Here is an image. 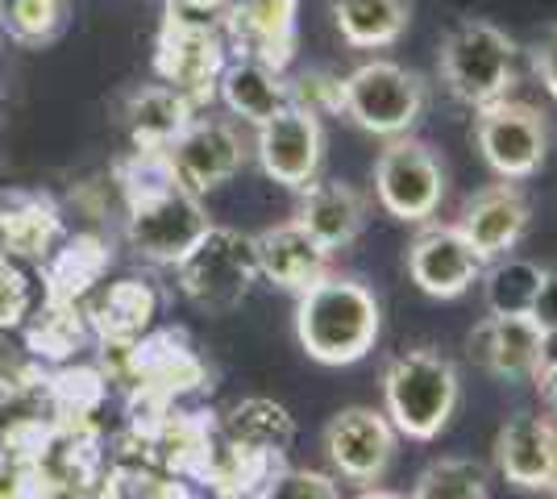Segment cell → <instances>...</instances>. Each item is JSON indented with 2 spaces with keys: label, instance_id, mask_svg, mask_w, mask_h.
<instances>
[{
  "label": "cell",
  "instance_id": "obj_1",
  "mask_svg": "<svg viewBox=\"0 0 557 499\" xmlns=\"http://www.w3.org/2000/svg\"><path fill=\"white\" fill-rule=\"evenodd\" d=\"M116 184L125 196L129 246L159 266H180V259L209 229L200 196H191L171 175L166 154H146V150H134L129 159L116 163Z\"/></svg>",
  "mask_w": 557,
  "mask_h": 499
},
{
  "label": "cell",
  "instance_id": "obj_2",
  "mask_svg": "<svg viewBox=\"0 0 557 499\" xmlns=\"http://www.w3.org/2000/svg\"><path fill=\"white\" fill-rule=\"evenodd\" d=\"M383 304L358 275L329 271L321 284L296 296L300 350L321 366H354L379 346Z\"/></svg>",
  "mask_w": 557,
  "mask_h": 499
},
{
  "label": "cell",
  "instance_id": "obj_3",
  "mask_svg": "<svg viewBox=\"0 0 557 499\" xmlns=\"http://www.w3.org/2000/svg\"><path fill=\"white\" fill-rule=\"evenodd\" d=\"M462 404V375L437 346H417L383 366V416L408 441H433Z\"/></svg>",
  "mask_w": 557,
  "mask_h": 499
},
{
  "label": "cell",
  "instance_id": "obj_4",
  "mask_svg": "<svg viewBox=\"0 0 557 499\" xmlns=\"http://www.w3.org/2000/svg\"><path fill=\"white\" fill-rule=\"evenodd\" d=\"M516 42L487 17H470L454 25L437 50V72L445 92L470 109H487L508 100L516 88Z\"/></svg>",
  "mask_w": 557,
  "mask_h": 499
},
{
  "label": "cell",
  "instance_id": "obj_5",
  "mask_svg": "<svg viewBox=\"0 0 557 499\" xmlns=\"http://www.w3.org/2000/svg\"><path fill=\"white\" fill-rule=\"evenodd\" d=\"M337 109L374 138H408L429 109V84L395 59H371L342 79Z\"/></svg>",
  "mask_w": 557,
  "mask_h": 499
},
{
  "label": "cell",
  "instance_id": "obj_6",
  "mask_svg": "<svg viewBox=\"0 0 557 499\" xmlns=\"http://www.w3.org/2000/svg\"><path fill=\"white\" fill-rule=\"evenodd\" d=\"M449 171L442 154L420 138H392L374 159V196L383 213L404 225H429L445 200Z\"/></svg>",
  "mask_w": 557,
  "mask_h": 499
},
{
  "label": "cell",
  "instance_id": "obj_7",
  "mask_svg": "<svg viewBox=\"0 0 557 499\" xmlns=\"http://www.w3.org/2000/svg\"><path fill=\"white\" fill-rule=\"evenodd\" d=\"M175 271H180V287H184L191 304L209 312H225L233 304H242L258 279L255 238H246L237 229L209 225L205 238L187 250Z\"/></svg>",
  "mask_w": 557,
  "mask_h": 499
},
{
  "label": "cell",
  "instance_id": "obj_8",
  "mask_svg": "<svg viewBox=\"0 0 557 499\" xmlns=\"http://www.w3.org/2000/svg\"><path fill=\"white\" fill-rule=\"evenodd\" d=\"M474 146L495 179L520 184L541 171L549 154V121L529 100H495L474 109Z\"/></svg>",
  "mask_w": 557,
  "mask_h": 499
},
{
  "label": "cell",
  "instance_id": "obj_9",
  "mask_svg": "<svg viewBox=\"0 0 557 499\" xmlns=\"http://www.w3.org/2000/svg\"><path fill=\"white\" fill-rule=\"evenodd\" d=\"M395 450H399V433L383 416V408H342L325 425V453L333 475L358 483L362 491L383 487V478L395 462Z\"/></svg>",
  "mask_w": 557,
  "mask_h": 499
},
{
  "label": "cell",
  "instance_id": "obj_10",
  "mask_svg": "<svg viewBox=\"0 0 557 499\" xmlns=\"http://www.w3.org/2000/svg\"><path fill=\"white\" fill-rule=\"evenodd\" d=\"M255 154L262 171L292 191L312 188L321 179V163H325V129L321 117L304 104H287L283 113L258 125Z\"/></svg>",
  "mask_w": 557,
  "mask_h": 499
},
{
  "label": "cell",
  "instance_id": "obj_11",
  "mask_svg": "<svg viewBox=\"0 0 557 499\" xmlns=\"http://www.w3.org/2000/svg\"><path fill=\"white\" fill-rule=\"evenodd\" d=\"M529 221H533V204H529V196L520 191V184L495 179L487 188L466 196L454 229L462 234L466 246L474 250V259L483 262V271H487L491 262L508 259L511 250L524 241Z\"/></svg>",
  "mask_w": 557,
  "mask_h": 499
},
{
  "label": "cell",
  "instance_id": "obj_12",
  "mask_svg": "<svg viewBox=\"0 0 557 499\" xmlns=\"http://www.w3.org/2000/svg\"><path fill=\"white\" fill-rule=\"evenodd\" d=\"M495 471L516 491L557 487V421L549 412H516L495 433Z\"/></svg>",
  "mask_w": 557,
  "mask_h": 499
},
{
  "label": "cell",
  "instance_id": "obj_13",
  "mask_svg": "<svg viewBox=\"0 0 557 499\" xmlns=\"http://www.w3.org/2000/svg\"><path fill=\"white\" fill-rule=\"evenodd\" d=\"M171 175L184 184L191 196H205V191L230 184L233 175L246 163V146L237 138L230 121L216 117H191L184 134L163 150Z\"/></svg>",
  "mask_w": 557,
  "mask_h": 499
},
{
  "label": "cell",
  "instance_id": "obj_14",
  "mask_svg": "<svg viewBox=\"0 0 557 499\" xmlns=\"http://www.w3.org/2000/svg\"><path fill=\"white\" fill-rule=\"evenodd\" d=\"M408 279L429 300H458L483 279V262L454 225H420V234L408 246Z\"/></svg>",
  "mask_w": 557,
  "mask_h": 499
},
{
  "label": "cell",
  "instance_id": "obj_15",
  "mask_svg": "<svg viewBox=\"0 0 557 499\" xmlns=\"http://www.w3.org/2000/svg\"><path fill=\"white\" fill-rule=\"evenodd\" d=\"M470 354L495 379H536V371L549 362V337L536 329L533 316H487L470 333Z\"/></svg>",
  "mask_w": 557,
  "mask_h": 499
},
{
  "label": "cell",
  "instance_id": "obj_16",
  "mask_svg": "<svg viewBox=\"0 0 557 499\" xmlns=\"http://www.w3.org/2000/svg\"><path fill=\"white\" fill-rule=\"evenodd\" d=\"M154 72L163 75L166 88H175L196 104V96L212 92V84L225 72V47L212 29H187V25H163Z\"/></svg>",
  "mask_w": 557,
  "mask_h": 499
},
{
  "label": "cell",
  "instance_id": "obj_17",
  "mask_svg": "<svg viewBox=\"0 0 557 499\" xmlns=\"http://www.w3.org/2000/svg\"><path fill=\"white\" fill-rule=\"evenodd\" d=\"M308 238L317 241L325 254L349 250L362 225H367V196L346 184V179H317L312 188L300 191V209L292 216Z\"/></svg>",
  "mask_w": 557,
  "mask_h": 499
},
{
  "label": "cell",
  "instance_id": "obj_18",
  "mask_svg": "<svg viewBox=\"0 0 557 499\" xmlns=\"http://www.w3.org/2000/svg\"><path fill=\"white\" fill-rule=\"evenodd\" d=\"M255 259H258V275L271 279L283 291H296L304 296L312 284H321L329 271V259L317 241L304 234L296 221H283V225H271L255 238Z\"/></svg>",
  "mask_w": 557,
  "mask_h": 499
},
{
  "label": "cell",
  "instance_id": "obj_19",
  "mask_svg": "<svg viewBox=\"0 0 557 499\" xmlns=\"http://www.w3.org/2000/svg\"><path fill=\"white\" fill-rule=\"evenodd\" d=\"M225 25L233 42L242 47V59H258L283 72V63L292 59L296 0H230Z\"/></svg>",
  "mask_w": 557,
  "mask_h": 499
},
{
  "label": "cell",
  "instance_id": "obj_20",
  "mask_svg": "<svg viewBox=\"0 0 557 499\" xmlns=\"http://www.w3.org/2000/svg\"><path fill=\"white\" fill-rule=\"evenodd\" d=\"M216 88H221V100H225V109H230L233 117L250 121L255 129L292 104V84L283 79V72L258 63V59L225 63Z\"/></svg>",
  "mask_w": 557,
  "mask_h": 499
},
{
  "label": "cell",
  "instance_id": "obj_21",
  "mask_svg": "<svg viewBox=\"0 0 557 499\" xmlns=\"http://www.w3.org/2000/svg\"><path fill=\"white\" fill-rule=\"evenodd\" d=\"M333 25L354 50H387L412 25V0H333Z\"/></svg>",
  "mask_w": 557,
  "mask_h": 499
},
{
  "label": "cell",
  "instance_id": "obj_22",
  "mask_svg": "<svg viewBox=\"0 0 557 499\" xmlns=\"http://www.w3.org/2000/svg\"><path fill=\"white\" fill-rule=\"evenodd\" d=\"M59 238H63V221L47 196H22L17 204L0 209V259L47 262Z\"/></svg>",
  "mask_w": 557,
  "mask_h": 499
},
{
  "label": "cell",
  "instance_id": "obj_23",
  "mask_svg": "<svg viewBox=\"0 0 557 499\" xmlns=\"http://www.w3.org/2000/svg\"><path fill=\"white\" fill-rule=\"evenodd\" d=\"M191 109H196V104H191L187 96L175 92V88H166V84L141 88V92L129 100V109H125L134 150L163 154L166 146L175 142L187 125H191Z\"/></svg>",
  "mask_w": 557,
  "mask_h": 499
},
{
  "label": "cell",
  "instance_id": "obj_24",
  "mask_svg": "<svg viewBox=\"0 0 557 499\" xmlns=\"http://www.w3.org/2000/svg\"><path fill=\"white\" fill-rule=\"evenodd\" d=\"M109 266V246L92 234H79V238L63 241L54 254L47 259V300H79L88 287L100 284Z\"/></svg>",
  "mask_w": 557,
  "mask_h": 499
},
{
  "label": "cell",
  "instance_id": "obj_25",
  "mask_svg": "<svg viewBox=\"0 0 557 499\" xmlns=\"http://www.w3.org/2000/svg\"><path fill=\"white\" fill-rule=\"evenodd\" d=\"M545 279V266L529 259H508L491 262L483 271V300H487L491 316H529L536 304V291Z\"/></svg>",
  "mask_w": 557,
  "mask_h": 499
},
{
  "label": "cell",
  "instance_id": "obj_26",
  "mask_svg": "<svg viewBox=\"0 0 557 499\" xmlns=\"http://www.w3.org/2000/svg\"><path fill=\"white\" fill-rule=\"evenodd\" d=\"M408 499H491V466L466 453L433 458L417 475Z\"/></svg>",
  "mask_w": 557,
  "mask_h": 499
},
{
  "label": "cell",
  "instance_id": "obj_27",
  "mask_svg": "<svg viewBox=\"0 0 557 499\" xmlns=\"http://www.w3.org/2000/svg\"><path fill=\"white\" fill-rule=\"evenodd\" d=\"M230 433L237 441V450L246 453H278L283 446H292L296 428L287 408L271 404V400H246L230 412Z\"/></svg>",
  "mask_w": 557,
  "mask_h": 499
},
{
  "label": "cell",
  "instance_id": "obj_28",
  "mask_svg": "<svg viewBox=\"0 0 557 499\" xmlns=\"http://www.w3.org/2000/svg\"><path fill=\"white\" fill-rule=\"evenodd\" d=\"M154 316V291L141 284V279H121L104 291L100 309H96V325L104 329V337L113 341H134Z\"/></svg>",
  "mask_w": 557,
  "mask_h": 499
},
{
  "label": "cell",
  "instance_id": "obj_29",
  "mask_svg": "<svg viewBox=\"0 0 557 499\" xmlns=\"http://www.w3.org/2000/svg\"><path fill=\"white\" fill-rule=\"evenodd\" d=\"M0 17H4V29L13 42L42 47L67 22V0H9Z\"/></svg>",
  "mask_w": 557,
  "mask_h": 499
},
{
  "label": "cell",
  "instance_id": "obj_30",
  "mask_svg": "<svg viewBox=\"0 0 557 499\" xmlns=\"http://www.w3.org/2000/svg\"><path fill=\"white\" fill-rule=\"evenodd\" d=\"M84 341V316L71 300H47L38 321L29 325V350L47 358H67Z\"/></svg>",
  "mask_w": 557,
  "mask_h": 499
},
{
  "label": "cell",
  "instance_id": "obj_31",
  "mask_svg": "<svg viewBox=\"0 0 557 499\" xmlns=\"http://www.w3.org/2000/svg\"><path fill=\"white\" fill-rule=\"evenodd\" d=\"M258 499H346L342 487L321 471H278L262 483Z\"/></svg>",
  "mask_w": 557,
  "mask_h": 499
},
{
  "label": "cell",
  "instance_id": "obj_32",
  "mask_svg": "<svg viewBox=\"0 0 557 499\" xmlns=\"http://www.w3.org/2000/svg\"><path fill=\"white\" fill-rule=\"evenodd\" d=\"M29 316V284L17 262L0 259V329H13Z\"/></svg>",
  "mask_w": 557,
  "mask_h": 499
},
{
  "label": "cell",
  "instance_id": "obj_33",
  "mask_svg": "<svg viewBox=\"0 0 557 499\" xmlns=\"http://www.w3.org/2000/svg\"><path fill=\"white\" fill-rule=\"evenodd\" d=\"M230 0H166V22L187 29H212V22H225Z\"/></svg>",
  "mask_w": 557,
  "mask_h": 499
},
{
  "label": "cell",
  "instance_id": "obj_34",
  "mask_svg": "<svg viewBox=\"0 0 557 499\" xmlns=\"http://www.w3.org/2000/svg\"><path fill=\"white\" fill-rule=\"evenodd\" d=\"M529 316L545 337H557V266H545V279H541V291H536V304Z\"/></svg>",
  "mask_w": 557,
  "mask_h": 499
},
{
  "label": "cell",
  "instance_id": "obj_35",
  "mask_svg": "<svg viewBox=\"0 0 557 499\" xmlns=\"http://www.w3.org/2000/svg\"><path fill=\"white\" fill-rule=\"evenodd\" d=\"M533 72L545 84V92L557 100V25H549L533 47Z\"/></svg>",
  "mask_w": 557,
  "mask_h": 499
},
{
  "label": "cell",
  "instance_id": "obj_36",
  "mask_svg": "<svg viewBox=\"0 0 557 499\" xmlns=\"http://www.w3.org/2000/svg\"><path fill=\"white\" fill-rule=\"evenodd\" d=\"M536 391H541V400L549 408V416L557 421V358H549V362L536 371Z\"/></svg>",
  "mask_w": 557,
  "mask_h": 499
},
{
  "label": "cell",
  "instance_id": "obj_37",
  "mask_svg": "<svg viewBox=\"0 0 557 499\" xmlns=\"http://www.w3.org/2000/svg\"><path fill=\"white\" fill-rule=\"evenodd\" d=\"M358 499H408V496L392 491V487H367V491H358Z\"/></svg>",
  "mask_w": 557,
  "mask_h": 499
},
{
  "label": "cell",
  "instance_id": "obj_38",
  "mask_svg": "<svg viewBox=\"0 0 557 499\" xmlns=\"http://www.w3.org/2000/svg\"><path fill=\"white\" fill-rule=\"evenodd\" d=\"M4 4H9V0H0V13H4Z\"/></svg>",
  "mask_w": 557,
  "mask_h": 499
},
{
  "label": "cell",
  "instance_id": "obj_39",
  "mask_svg": "<svg viewBox=\"0 0 557 499\" xmlns=\"http://www.w3.org/2000/svg\"><path fill=\"white\" fill-rule=\"evenodd\" d=\"M549 496H554V499H557V487H554V491H549Z\"/></svg>",
  "mask_w": 557,
  "mask_h": 499
}]
</instances>
